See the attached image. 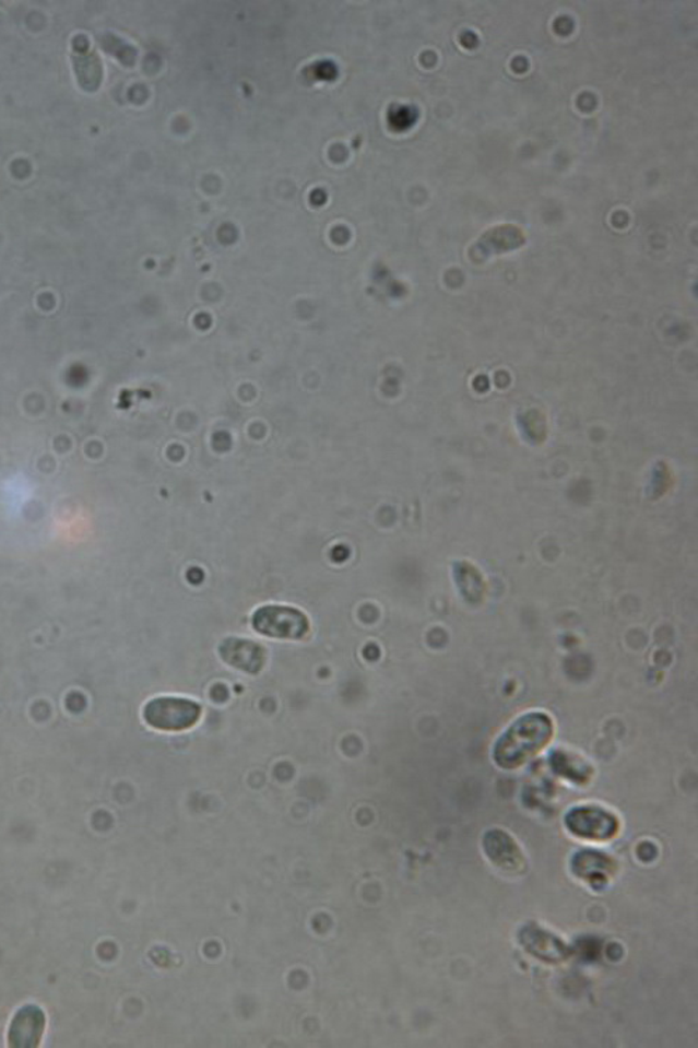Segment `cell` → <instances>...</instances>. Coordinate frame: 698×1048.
<instances>
[{"instance_id":"6da1fadb","label":"cell","mask_w":698,"mask_h":1048,"mask_svg":"<svg viewBox=\"0 0 698 1048\" xmlns=\"http://www.w3.org/2000/svg\"><path fill=\"white\" fill-rule=\"evenodd\" d=\"M554 731V721L542 711L519 717L496 741L492 752L495 764L506 770L519 769L549 744Z\"/></svg>"},{"instance_id":"7a4b0ae2","label":"cell","mask_w":698,"mask_h":1048,"mask_svg":"<svg viewBox=\"0 0 698 1048\" xmlns=\"http://www.w3.org/2000/svg\"><path fill=\"white\" fill-rule=\"evenodd\" d=\"M145 723L161 731H182L198 725L202 706L177 696H159L144 706Z\"/></svg>"},{"instance_id":"3957f363","label":"cell","mask_w":698,"mask_h":1048,"mask_svg":"<svg viewBox=\"0 0 698 1048\" xmlns=\"http://www.w3.org/2000/svg\"><path fill=\"white\" fill-rule=\"evenodd\" d=\"M565 825L572 836L590 841L615 839L622 826L614 812L598 805L575 806L567 812Z\"/></svg>"},{"instance_id":"277c9868","label":"cell","mask_w":698,"mask_h":1048,"mask_svg":"<svg viewBox=\"0 0 698 1048\" xmlns=\"http://www.w3.org/2000/svg\"><path fill=\"white\" fill-rule=\"evenodd\" d=\"M252 624L260 635L277 639H303L310 629L308 616L286 605L260 607L253 614Z\"/></svg>"},{"instance_id":"5b68a950","label":"cell","mask_w":698,"mask_h":1048,"mask_svg":"<svg viewBox=\"0 0 698 1048\" xmlns=\"http://www.w3.org/2000/svg\"><path fill=\"white\" fill-rule=\"evenodd\" d=\"M517 938L524 951L544 964H564L572 955V947L566 941L536 922L522 926Z\"/></svg>"},{"instance_id":"8992f818","label":"cell","mask_w":698,"mask_h":1048,"mask_svg":"<svg viewBox=\"0 0 698 1048\" xmlns=\"http://www.w3.org/2000/svg\"><path fill=\"white\" fill-rule=\"evenodd\" d=\"M485 856L497 870L509 875L524 874L527 859L513 836L506 831L490 829L482 839Z\"/></svg>"},{"instance_id":"52a82bcc","label":"cell","mask_w":698,"mask_h":1048,"mask_svg":"<svg viewBox=\"0 0 698 1048\" xmlns=\"http://www.w3.org/2000/svg\"><path fill=\"white\" fill-rule=\"evenodd\" d=\"M570 870L576 879L584 882L591 890L604 891L616 875L617 862L606 852L585 849L571 857Z\"/></svg>"},{"instance_id":"ba28073f","label":"cell","mask_w":698,"mask_h":1048,"mask_svg":"<svg viewBox=\"0 0 698 1048\" xmlns=\"http://www.w3.org/2000/svg\"><path fill=\"white\" fill-rule=\"evenodd\" d=\"M45 1031V1015L38 1006L22 1008L10 1023V1046L19 1048L37 1047Z\"/></svg>"},{"instance_id":"9c48e42d","label":"cell","mask_w":698,"mask_h":1048,"mask_svg":"<svg viewBox=\"0 0 698 1048\" xmlns=\"http://www.w3.org/2000/svg\"><path fill=\"white\" fill-rule=\"evenodd\" d=\"M221 659L245 673L258 674L265 663V651L252 640L230 638L220 646Z\"/></svg>"},{"instance_id":"30bf717a","label":"cell","mask_w":698,"mask_h":1048,"mask_svg":"<svg viewBox=\"0 0 698 1048\" xmlns=\"http://www.w3.org/2000/svg\"><path fill=\"white\" fill-rule=\"evenodd\" d=\"M552 759H554V766L557 770V774L560 772L561 775L569 777V779L577 780L579 784L590 779L591 767L577 764L576 759L570 758L569 754L556 752L554 758Z\"/></svg>"}]
</instances>
